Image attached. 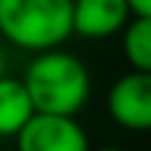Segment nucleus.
<instances>
[{
  "instance_id": "nucleus-3",
  "label": "nucleus",
  "mask_w": 151,
  "mask_h": 151,
  "mask_svg": "<svg viewBox=\"0 0 151 151\" xmlns=\"http://www.w3.org/2000/svg\"><path fill=\"white\" fill-rule=\"evenodd\" d=\"M109 118L129 132H151V73H126L109 87Z\"/></svg>"
},
{
  "instance_id": "nucleus-6",
  "label": "nucleus",
  "mask_w": 151,
  "mask_h": 151,
  "mask_svg": "<svg viewBox=\"0 0 151 151\" xmlns=\"http://www.w3.org/2000/svg\"><path fill=\"white\" fill-rule=\"evenodd\" d=\"M34 115H37V109H34V101L22 78L3 76L0 78V137L14 140Z\"/></svg>"
},
{
  "instance_id": "nucleus-9",
  "label": "nucleus",
  "mask_w": 151,
  "mask_h": 151,
  "mask_svg": "<svg viewBox=\"0 0 151 151\" xmlns=\"http://www.w3.org/2000/svg\"><path fill=\"white\" fill-rule=\"evenodd\" d=\"M6 76V53H3V48H0V78Z\"/></svg>"
},
{
  "instance_id": "nucleus-5",
  "label": "nucleus",
  "mask_w": 151,
  "mask_h": 151,
  "mask_svg": "<svg viewBox=\"0 0 151 151\" xmlns=\"http://www.w3.org/2000/svg\"><path fill=\"white\" fill-rule=\"evenodd\" d=\"M132 20L126 0H73V34L106 39L120 34Z\"/></svg>"
},
{
  "instance_id": "nucleus-8",
  "label": "nucleus",
  "mask_w": 151,
  "mask_h": 151,
  "mask_svg": "<svg viewBox=\"0 0 151 151\" xmlns=\"http://www.w3.org/2000/svg\"><path fill=\"white\" fill-rule=\"evenodd\" d=\"M132 9V17H151V0H126Z\"/></svg>"
},
{
  "instance_id": "nucleus-1",
  "label": "nucleus",
  "mask_w": 151,
  "mask_h": 151,
  "mask_svg": "<svg viewBox=\"0 0 151 151\" xmlns=\"http://www.w3.org/2000/svg\"><path fill=\"white\" fill-rule=\"evenodd\" d=\"M22 84L39 115H59V118H76L87 106L92 92L87 65L62 48L34 56L22 76Z\"/></svg>"
},
{
  "instance_id": "nucleus-4",
  "label": "nucleus",
  "mask_w": 151,
  "mask_h": 151,
  "mask_svg": "<svg viewBox=\"0 0 151 151\" xmlns=\"http://www.w3.org/2000/svg\"><path fill=\"white\" fill-rule=\"evenodd\" d=\"M17 151H90L87 132L76 118L34 115L28 126L14 137Z\"/></svg>"
},
{
  "instance_id": "nucleus-10",
  "label": "nucleus",
  "mask_w": 151,
  "mask_h": 151,
  "mask_svg": "<svg viewBox=\"0 0 151 151\" xmlns=\"http://www.w3.org/2000/svg\"><path fill=\"white\" fill-rule=\"evenodd\" d=\"M90 151H126V148H120V146H104V148H90Z\"/></svg>"
},
{
  "instance_id": "nucleus-2",
  "label": "nucleus",
  "mask_w": 151,
  "mask_h": 151,
  "mask_svg": "<svg viewBox=\"0 0 151 151\" xmlns=\"http://www.w3.org/2000/svg\"><path fill=\"white\" fill-rule=\"evenodd\" d=\"M73 34V0H0V37L34 56Z\"/></svg>"
},
{
  "instance_id": "nucleus-7",
  "label": "nucleus",
  "mask_w": 151,
  "mask_h": 151,
  "mask_svg": "<svg viewBox=\"0 0 151 151\" xmlns=\"http://www.w3.org/2000/svg\"><path fill=\"white\" fill-rule=\"evenodd\" d=\"M123 56L137 73H151V17H132L123 28Z\"/></svg>"
}]
</instances>
